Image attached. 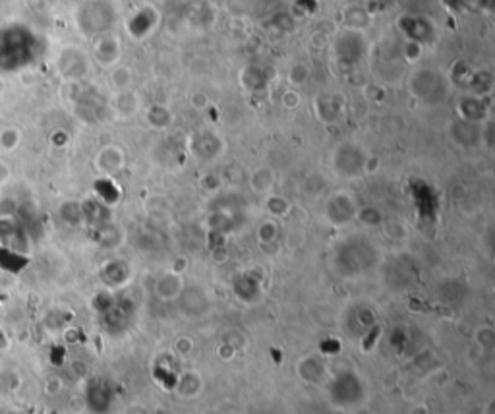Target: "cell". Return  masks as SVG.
I'll return each mask as SVG.
<instances>
[{
  "label": "cell",
  "mask_w": 495,
  "mask_h": 414,
  "mask_svg": "<svg viewBox=\"0 0 495 414\" xmlns=\"http://www.w3.org/2000/svg\"><path fill=\"white\" fill-rule=\"evenodd\" d=\"M4 347H6V339H4L2 331H0V349H4Z\"/></svg>",
  "instance_id": "1"
}]
</instances>
